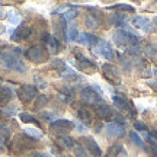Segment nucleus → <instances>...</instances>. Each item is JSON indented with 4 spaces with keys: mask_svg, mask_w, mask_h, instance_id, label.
I'll use <instances>...</instances> for the list:
<instances>
[{
    "mask_svg": "<svg viewBox=\"0 0 157 157\" xmlns=\"http://www.w3.org/2000/svg\"><path fill=\"white\" fill-rule=\"evenodd\" d=\"M112 39L117 47L122 48V50H128L129 47L137 45L138 39H140V35L137 34L132 28H129V26L125 25V26H122L121 29H117V31L113 32Z\"/></svg>",
    "mask_w": 157,
    "mask_h": 157,
    "instance_id": "1",
    "label": "nucleus"
},
{
    "mask_svg": "<svg viewBox=\"0 0 157 157\" xmlns=\"http://www.w3.org/2000/svg\"><path fill=\"white\" fill-rule=\"evenodd\" d=\"M0 64H2L3 67L9 68V70L17 71V73H25V71H26L25 63H23L16 54H13L12 51H3V52L0 54Z\"/></svg>",
    "mask_w": 157,
    "mask_h": 157,
    "instance_id": "2",
    "label": "nucleus"
},
{
    "mask_svg": "<svg viewBox=\"0 0 157 157\" xmlns=\"http://www.w3.org/2000/svg\"><path fill=\"white\" fill-rule=\"evenodd\" d=\"M25 56L28 57V60L32 63H44L48 57V51L45 50V47L42 45H32L31 48L25 51Z\"/></svg>",
    "mask_w": 157,
    "mask_h": 157,
    "instance_id": "3",
    "label": "nucleus"
},
{
    "mask_svg": "<svg viewBox=\"0 0 157 157\" xmlns=\"http://www.w3.org/2000/svg\"><path fill=\"white\" fill-rule=\"evenodd\" d=\"M17 96H19V99L23 103H29L38 96V89L35 87L34 84H22L17 89Z\"/></svg>",
    "mask_w": 157,
    "mask_h": 157,
    "instance_id": "4",
    "label": "nucleus"
},
{
    "mask_svg": "<svg viewBox=\"0 0 157 157\" xmlns=\"http://www.w3.org/2000/svg\"><path fill=\"white\" fill-rule=\"evenodd\" d=\"M96 48V54H99V56L105 57L106 60H113V57H115V51H113L112 45L108 42L106 39H101V41H98V44L95 45Z\"/></svg>",
    "mask_w": 157,
    "mask_h": 157,
    "instance_id": "5",
    "label": "nucleus"
},
{
    "mask_svg": "<svg viewBox=\"0 0 157 157\" xmlns=\"http://www.w3.org/2000/svg\"><path fill=\"white\" fill-rule=\"evenodd\" d=\"M80 96H82V99H83L86 103H90V105H98V103H101L102 101V96L93 90L92 86H87V87H83V89L80 90Z\"/></svg>",
    "mask_w": 157,
    "mask_h": 157,
    "instance_id": "6",
    "label": "nucleus"
},
{
    "mask_svg": "<svg viewBox=\"0 0 157 157\" xmlns=\"http://www.w3.org/2000/svg\"><path fill=\"white\" fill-rule=\"evenodd\" d=\"M102 71H103V76L106 77L108 82H111L112 84H119L121 83V74L118 71L117 67H113L112 64H102Z\"/></svg>",
    "mask_w": 157,
    "mask_h": 157,
    "instance_id": "7",
    "label": "nucleus"
},
{
    "mask_svg": "<svg viewBox=\"0 0 157 157\" xmlns=\"http://www.w3.org/2000/svg\"><path fill=\"white\" fill-rule=\"evenodd\" d=\"M76 60L78 63V68L83 70L84 73H93V71H96V68H98V66H96L95 63L92 61L90 58L84 57L82 52H76Z\"/></svg>",
    "mask_w": 157,
    "mask_h": 157,
    "instance_id": "8",
    "label": "nucleus"
},
{
    "mask_svg": "<svg viewBox=\"0 0 157 157\" xmlns=\"http://www.w3.org/2000/svg\"><path fill=\"white\" fill-rule=\"evenodd\" d=\"M112 101L115 103V106H118V109H121L125 115L134 117V111H132V106H131V102H128L124 96L112 95Z\"/></svg>",
    "mask_w": 157,
    "mask_h": 157,
    "instance_id": "9",
    "label": "nucleus"
},
{
    "mask_svg": "<svg viewBox=\"0 0 157 157\" xmlns=\"http://www.w3.org/2000/svg\"><path fill=\"white\" fill-rule=\"evenodd\" d=\"M82 141H83V146L86 147V150L93 157H103V153H102L101 147L98 146V143L95 141L93 137H83Z\"/></svg>",
    "mask_w": 157,
    "mask_h": 157,
    "instance_id": "10",
    "label": "nucleus"
},
{
    "mask_svg": "<svg viewBox=\"0 0 157 157\" xmlns=\"http://www.w3.org/2000/svg\"><path fill=\"white\" fill-rule=\"evenodd\" d=\"M32 34V29L29 26H17L10 35V39L15 41V42H21L23 39H28Z\"/></svg>",
    "mask_w": 157,
    "mask_h": 157,
    "instance_id": "11",
    "label": "nucleus"
},
{
    "mask_svg": "<svg viewBox=\"0 0 157 157\" xmlns=\"http://www.w3.org/2000/svg\"><path fill=\"white\" fill-rule=\"evenodd\" d=\"M74 124L68 119H64V118H60V119H56L54 122H51V129L54 131H58V132H67L73 128Z\"/></svg>",
    "mask_w": 157,
    "mask_h": 157,
    "instance_id": "12",
    "label": "nucleus"
},
{
    "mask_svg": "<svg viewBox=\"0 0 157 157\" xmlns=\"http://www.w3.org/2000/svg\"><path fill=\"white\" fill-rule=\"evenodd\" d=\"M42 39H44V42L47 44V51H48L50 54H57V52L60 51V42H58V39H57L54 35L44 34Z\"/></svg>",
    "mask_w": 157,
    "mask_h": 157,
    "instance_id": "13",
    "label": "nucleus"
},
{
    "mask_svg": "<svg viewBox=\"0 0 157 157\" xmlns=\"http://www.w3.org/2000/svg\"><path fill=\"white\" fill-rule=\"evenodd\" d=\"M106 132H108L109 137L118 138V137H122L124 132H125V129H124V125H121V124L112 121V122L106 124Z\"/></svg>",
    "mask_w": 157,
    "mask_h": 157,
    "instance_id": "14",
    "label": "nucleus"
},
{
    "mask_svg": "<svg viewBox=\"0 0 157 157\" xmlns=\"http://www.w3.org/2000/svg\"><path fill=\"white\" fill-rule=\"evenodd\" d=\"M132 23H134L135 28L141 29V31H144V32H151L153 31L151 22L144 16H135L134 19H132Z\"/></svg>",
    "mask_w": 157,
    "mask_h": 157,
    "instance_id": "15",
    "label": "nucleus"
},
{
    "mask_svg": "<svg viewBox=\"0 0 157 157\" xmlns=\"http://www.w3.org/2000/svg\"><path fill=\"white\" fill-rule=\"evenodd\" d=\"M95 112L99 117V119H108V118H111L113 115L112 108L109 105H106V103H98V105H95Z\"/></svg>",
    "mask_w": 157,
    "mask_h": 157,
    "instance_id": "16",
    "label": "nucleus"
},
{
    "mask_svg": "<svg viewBox=\"0 0 157 157\" xmlns=\"http://www.w3.org/2000/svg\"><path fill=\"white\" fill-rule=\"evenodd\" d=\"M15 96V90L12 89L10 84H3L0 87V103H7Z\"/></svg>",
    "mask_w": 157,
    "mask_h": 157,
    "instance_id": "17",
    "label": "nucleus"
},
{
    "mask_svg": "<svg viewBox=\"0 0 157 157\" xmlns=\"http://www.w3.org/2000/svg\"><path fill=\"white\" fill-rule=\"evenodd\" d=\"M78 36V29L76 23H68L66 26V31H64V39L71 42V41H76Z\"/></svg>",
    "mask_w": 157,
    "mask_h": 157,
    "instance_id": "18",
    "label": "nucleus"
},
{
    "mask_svg": "<svg viewBox=\"0 0 157 157\" xmlns=\"http://www.w3.org/2000/svg\"><path fill=\"white\" fill-rule=\"evenodd\" d=\"M51 67L52 68H56L57 71H60V74H63V73H67L68 70H71V68L68 67L66 63L63 61L61 58H52L51 60Z\"/></svg>",
    "mask_w": 157,
    "mask_h": 157,
    "instance_id": "19",
    "label": "nucleus"
},
{
    "mask_svg": "<svg viewBox=\"0 0 157 157\" xmlns=\"http://www.w3.org/2000/svg\"><path fill=\"white\" fill-rule=\"evenodd\" d=\"M109 156L111 157H127V151L122 146L119 144H115L109 148Z\"/></svg>",
    "mask_w": 157,
    "mask_h": 157,
    "instance_id": "20",
    "label": "nucleus"
},
{
    "mask_svg": "<svg viewBox=\"0 0 157 157\" xmlns=\"http://www.w3.org/2000/svg\"><path fill=\"white\" fill-rule=\"evenodd\" d=\"M77 117H78V119L84 124V125H89L90 124V118H92V115H90V112H89V109H87V108H80V109H78V112H77Z\"/></svg>",
    "mask_w": 157,
    "mask_h": 157,
    "instance_id": "21",
    "label": "nucleus"
},
{
    "mask_svg": "<svg viewBox=\"0 0 157 157\" xmlns=\"http://www.w3.org/2000/svg\"><path fill=\"white\" fill-rule=\"evenodd\" d=\"M25 135H28L31 140H39V138H42V131L39 128H32V127H29V128H25Z\"/></svg>",
    "mask_w": 157,
    "mask_h": 157,
    "instance_id": "22",
    "label": "nucleus"
},
{
    "mask_svg": "<svg viewBox=\"0 0 157 157\" xmlns=\"http://www.w3.org/2000/svg\"><path fill=\"white\" fill-rule=\"evenodd\" d=\"M19 118H21V121H22V122H25V124H35V125L39 128V121L34 117V115H31V113H28V112H21L19 113Z\"/></svg>",
    "mask_w": 157,
    "mask_h": 157,
    "instance_id": "23",
    "label": "nucleus"
},
{
    "mask_svg": "<svg viewBox=\"0 0 157 157\" xmlns=\"http://www.w3.org/2000/svg\"><path fill=\"white\" fill-rule=\"evenodd\" d=\"M6 17H7V21H9L10 23H13V25H19V23L22 22V17H21V15H19L16 10H13V9L7 12Z\"/></svg>",
    "mask_w": 157,
    "mask_h": 157,
    "instance_id": "24",
    "label": "nucleus"
},
{
    "mask_svg": "<svg viewBox=\"0 0 157 157\" xmlns=\"http://www.w3.org/2000/svg\"><path fill=\"white\" fill-rule=\"evenodd\" d=\"M17 113V106H13V105H9V106H5L0 109V115L5 118H10L13 115Z\"/></svg>",
    "mask_w": 157,
    "mask_h": 157,
    "instance_id": "25",
    "label": "nucleus"
},
{
    "mask_svg": "<svg viewBox=\"0 0 157 157\" xmlns=\"http://www.w3.org/2000/svg\"><path fill=\"white\" fill-rule=\"evenodd\" d=\"M76 16H77V9H76L74 6H70L64 13H61V17L66 21V22H67V21H73Z\"/></svg>",
    "mask_w": 157,
    "mask_h": 157,
    "instance_id": "26",
    "label": "nucleus"
},
{
    "mask_svg": "<svg viewBox=\"0 0 157 157\" xmlns=\"http://www.w3.org/2000/svg\"><path fill=\"white\" fill-rule=\"evenodd\" d=\"M84 23H86V26H87V28H90V29H96V28H98V25H99L98 19H96L92 13L86 15V17H84Z\"/></svg>",
    "mask_w": 157,
    "mask_h": 157,
    "instance_id": "27",
    "label": "nucleus"
},
{
    "mask_svg": "<svg viewBox=\"0 0 157 157\" xmlns=\"http://www.w3.org/2000/svg\"><path fill=\"white\" fill-rule=\"evenodd\" d=\"M58 141H60L66 148H71V147H74V140L71 138V137H68V135H60V137H58Z\"/></svg>",
    "mask_w": 157,
    "mask_h": 157,
    "instance_id": "28",
    "label": "nucleus"
},
{
    "mask_svg": "<svg viewBox=\"0 0 157 157\" xmlns=\"http://www.w3.org/2000/svg\"><path fill=\"white\" fill-rule=\"evenodd\" d=\"M47 103H48V96L38 95V96H36V101H35V103H34V108H35V109H39V108L45 106Z\"/></svg>",
    "mask_w": 157,
    "mask_h": 157,
    "instance_id": "29",
    "label": "nucleus"
},
{
    "mask_svg": "<svg viewBox=\"0 0 157 157\" xmlns=\"http://www.w3.org/2000/svg\"><path fill=\"white\" fill-rule=\"evenodd\" d=\"M58 92H60V95L66 96V98H71V96L74 95V89L71 87V86H68V84H64V86H61V87L58 89Z\"/></svg>",
    "mask_w": 157,
    "mask_h": 157,
    "instance_id": "30",
    "label": "nucleus"
},
{
    "mask_svg": "<svg viewBox=\"0 0 157 157\" xmlns=\"http://www.w3.org/2000/svg\"><path fill=\"white\" fill-rule=\"evenodd\" d=\"M129 138H131V141L134 143L135 146H138L140 148H144V143H143V140H141V137L135 131H131L129 132Z\"/></svg>",
    "mask_w": 157,
    "mask_h": 157,
    "instance_id": "31",
    "label": "nucleus"
},
{
    "mask_svg": "<svg viewBox=\"0 0 157 157\" xmlns=\"http://www.w3.org/2000/svg\"><path fill=\"white\" fill-rule=\"evenodd\" d=\"M9 135H10V131H9V127L5 125L3 122H0V140L5 141L9 138Z\"/></svg>",
    "mask_w": 157,
    "mask_h": 157,
    "instance_id": "32",
    "label": "nucleus"
},
{
    "mask_svg": "<svg viewBox=\"0 0 157 157\" xmlns=\"http://www.w3.org/2000/svg\"><path fill=\"white\" fill-rule=\"evenodd\" d=\"M39 117L47 119V121H51V122H54L57 119V113L56 112H48V111H41L39 112Z\"/></svg>",
    "mask_w": 157,
    "mask_h": 157,
    "instance_id": "33",
    "label": "nucleus"
},
{
    "mask_svg": "<svg viewBox=\"0 0 157 157\" xmlns=\"http://www.w3.org/2000/svg\"><path fill=\"white\" fill-rule=\"evenodd\" d=\"M109 9H124V10H128V12H134V7H132V6L124 5V3H118V5L109 6Z\"/></svg>",
    "mask_w": 157,
    "mask_h": 157,
    "instance_id": "34",
    "label": "nucleus"
},
{
    "mask_svg": "<svg viewBox=\"0 0 157 157\" xmlns=\"http://www.w3.org/2000/svg\"><path fill=\"white\" fill-rule=\"evenodd\" d=\"M76 41L82 45H87V32H78V36Z\"/></svg>",
    "mask_w": 157,
    "mask_h": 157,
    "instance_id": "35",
    "label": "nucleus"
},
{
    "mask_svg": "<svg viewBox=\"0 0 157 157\" xmlns=\"http://www.w3.org/2000/svg\"><path fill=\"white\" fill-rule=\"evenodd\" d=\"M134 128L137 129V131L146 132V131H147V125L144 122H141V121H135V122H134Z\"/></svg>",
    "mask_w": 157,
    "mask_h": 157,
    "instance_id": "36",
    "label": "nucleus"
},
{
    "mask_svg": "<svg viewBox=\"0 0 157 157\" xmlns=\"http://www.w3.org/2000/svg\"><path fill=\"white\" fill-rule=\"evenodd\" d=\"M35 82H36V84H38V87H41V89H45V87L48 86V84H47V82H45L44 78L38 77V76L35 77Z\"/></svg>",
    "mask_w": 157,
    "mask_h": 157,
    "instance_id": "37",
    "label": "nucleus"
},
{
    "mask_svg": "<svg viewBox=\"0 0 157 157\" xmlns=\"http://www.w3.org/2000/svg\"><path fill=\"white\" fill-rule=\"evenodd\" d=\"M76 157H87L82 146H77V147H76Z\"/></svg>",
    "mask_w": 157,
    "mask_h": 157,
    "instance_id": "38",
    "label": "nucleus"
},
{
    "mask_svg": "<svg viewBox=\"0 0 157 157\" xmlns=\"http://www.w3.org/2000/svg\"><path fill=\"white\" fill-rule=\"evenodd\" d=\"M73 124L77 127V129L80 131V132H83V131H84V125H83V124H80L78 121H76V122H73Z\"/></svg>",
    "mask_w": 157,
    "mask_h": 157,
    "instance_id": "39",
    "label": "nucleus"
},
{
    "mask_svg": "<svg viewBox=\"0 0 157 157\" xmlns=\"http://www.w3.org/2000/svg\"><path fill=\"white\" fill-rule=\"evenodd\" d=\"M92 87H93V90H95V92H98V93H99V95H103V90L101 89V87H99V86H98V84H92Z\"/></svg>",
    "mask_w": 157,
    "mask_h": 157,
    "instance_id": "40",
    "label": "nucleus"
},
{
    "mask_svg": "<svg viewBox=\"0 0 157 157\" xmlns=\"http://www.w3.org/2000/svg\"><path fill=\"white\" fill-rule=\"evenodd\" d=\"M148 134L151 135L153 138H156V140H157V131H154V129H151V131H150V132H148Z\"/></svg>",
    "mask_w": 157,
    "mask_h": 157,
    "instance_id": "41",
    "label": "nucleus"
},
{
    "mask_svg": "<svg viewBox=\"0 0 157 157\" xmlns=\"http://www.w3.org/2000/svg\"><path fill=\"white\" fill-rule=\"evenodd\" d=\"M148 84H150V86H153V87H157V80H150V82H148Z\"/></svg>",
    "mask_w": 157,
    "mask_h": 157,
    "instance_id": "42",
    "label": "nucleus"
},
{
    "mask_svg": "<svg viewBox=\"0 0 157 157\" xmlns=\"http://www.w3.org/2000/svg\"><path fill=\"white\" fill-rule=\"evenodd\" d=\"M6 29H5V26H3V25H2V23H0V34H3V32H5Z\"/></svg>",
    "mask_w": 157,
    "mask_h": 157,
    "instance_id": "43",
    "label": "nucleus"
},
{
    "mask_svg": "<svg viewBox=\"0 0 157 157\" xmlns=\"http://www.w3.org/2000/svg\"><path fill=\"white\" fill-rule=\"evenodd\" d=\"M3 148H5V141L0 140V150H3Z\"/></svg>",
    "mask_w": 157,
    "mask_h": 157,
    "instance_id": "44",
    "label": "nucleus"
},
{
    "mask_svg": "<svg viewBox=\"0 0 157 157\" xmlns=\"http://www.w3.org/2000/svg\"><path fill=\"white\" fill-rule=\"evenodd\" d=\"M153 151H154V154H156V156H157V146H154V147H153Z\"/></svg>",
    "mask_w": 157,
    "mask_h": 157,
    "instance_id": "45",
    "label": "nucleus"
},
{
    "mask_svg": "<svg viewBox=\"0 0 157 157\" xmlns=\"http://www.w3.org/2000/svg\"><path fill=\"white\" fill-rule=\"evenodd\" d=\"M153 23H156V25H157V16L154 17V19H153Z\"/></svg>",
    "mask_w": 157,
    "mask_h": 157,
    "instance_id": "46",
    "label": "nucleus"
},
{
    "mask_svg": "<svg viewBox=\"0 0 157 157\" xmlns=\"http://www.w3.org/2000/svg\"><path fill=\"white\" fill-rule=\"evenodd\" d=\"M3 16V10H2V9H0V17Z\"/></svg>",
    "mask_w": 157,
    "mask_h": 157,
    "instance_id": "47",
    "label": "nucleus"
},
{
    "mask_svg": "<svg viewBox=\"0 0 157 157\" xmlns=\"http://www.w3.org/2000/svg\"><path fill=\"white\" fill-rule=\"evenodd\" d=\"M153 71H154V74H156V76H157V68H154V70H153Z\"/></svg>",
    "mask_w": 157,
    "mask_h": 157,
    "instance_id": "48",
    "label": "nucleus"
},
{
    "mask_svg": "<svg viewBox=\"0 0 157 157\" xmlns=\"http://www.w3.org/2000/svg\"><path fill=\"white\" fill-rule=\"evenodd\" d=\"M2 83H3V80H2V77H0V84H2Z\"/></svg>",
    "mask_w": 157,
    "mask_h": 157,
    "instance_id": "49",
    "label": "nucleus"
}]
</instances>
